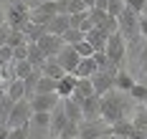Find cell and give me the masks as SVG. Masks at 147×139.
<instances>
[{
    "mask_svg": "<svg viewBox=\"0 0 147 139\" xmlns=\"http://www.w3.org/2000/svg\"><path fill=\"white\" fill-rule=\"evenodd\" d=\"M0 3H5V0H0Z\"/></svg>",
    "mask_w": 147,
    "mask_h": 139,
    "instance_id": "obj_52",
    "label": "cell"
},
{
    "mask_svg": "<svg viewBox=\"0 0 147 139\" xmlns=\"http://www.w3.org/2000/svg\"><path fill=\"white\" fill-rule=\"evenodd\" d=\"M140 35L147 41V18L145 15H140Z\"/></svg>",
    "mask_w": 147,
    "mask_h": 139,
    "instance_id": "obj_42",
    "label": "cell"
},
{
    "mask_svg": "<svg viewBox=\"0 0 147 139\" xmlns=\"http://www.w3.org/2000/svg\"><path fill=\"white\" fill-rule=\"evenodd\" d=\"M61 38H63V43H66V46H76L79 41H84V33H81V31H76V28H69V31L63 33Z\"/></svg>",
    "mask_w": 147,
    "mask_h": 139,
    "instance_id": "obj_29",
    "label": "cell"
},
{
    "mask_svg": "<svg viewBox=\"0 0 147 139\" xmlns=\"http://www.w3.org/2000/svg\"><path fill=\"white\" fill-rule=\"evenodd\" d=\"M96 139H112V137H96Z\"/></svg>",
    "mask_w": 147,
    "mask_h": 139,
    "instance_id": "obj_47",
    "label": "cell"
},
{
    "mask_svg": "<svg viewBox=\"0 0 147 139\" xmlns=\"http://www.w3.org/2000/svg\"><path fill=\"white\" fill-rule=\"evenodd\" d=\"M122 10H124V0H109V5H107V13H109V15L119 18Z\"/></svg>",
    "mask_w": 147,
    "mask_h": 139,
    "instance_id": "obj_36",
    "label": "cell"
},
{
    "mask_svg": "<svg viewBox=\"0 0 147 139\" xmlns=\"http://www.w3.org/2000/svg\"><path fill=\"white\" fill-rule=\"evenodd\" d=\"M56 86H59V81H56V78L41 74L38 84H36V94H56Z\"/></svg>",
    "mask_w": 147,
    "mask_h": 139,
    "instance_id": "obj_25",
    "label": "cell"
},
{
    "mask_svg": "<svg viewBox=\"0 0 147 139\" xmlns=\"http://www.w3.org/2000/svg\"><path fill=\"white\" fill-rule=\"evenodd\" d=\"M142 139H147V137H142Z\"/></svg>",
    "mask_w": 147,
    "mask_h": 139,
    "instance_id": "obj_53",
    "label": "cell"
},
{
    "mask_svg": "<svg viewBox=\"0 0 147 139\" xmlns=\"http://www.w3.org/2000/svg\"><path fill=\"white\" fill-rule=\"evenodd\" d=\"M140 66H142V71L147 74V43H145V48L140 51Z\"/></svg>",
    "mask_w": 147,
    "mask_h": 139,
    "instance_id": "obj_41",
    "label": "cell"
},
{
    "mask_svg": "<svg viewBox=\"0 0 147 139\" xmlns=\"http://www.w3.org/2000/svg\"><path fill=\"white\" fill-rule=\"evenodd\" d=\"M63 46H66L63 38H61V35H53V33H48V31H46L43 35H41V41H38V48L43 51L46 58H56Z\"/></svg>",
    "mask_w": 147,
    "mask_h": 139,
    "instance_id": "obj_8",
    "label": "cell"
},
{
    "mask_svg": "<svg viewBox=\"0 0 147 139\" xmlns=\"http://www.w3.org/2000/svg\"><path fill=\"white\" fill-rule=\"evenodd\" d=\"M30 116H33V109H30V101L28 99H20V101H15L13 109H10V116H8V126L15 129V126H26L30 122Z\"/></svg>",
    "mask_w": 147,
    "mask_h": 139,
    "instance_id": "obj_7",
    "label": "cell"
},
{
    "mask_svg": "<svg viewBox=\"0 0 147 139\" xmlns=\"http://www.w3.org/2000/svg\"><path fill=\"white\" fill-rule=\"evenodd\" d=\"M79 126H81V124L69 122V124H66V129L61 132V139H76V137H79Z\"/></svg>",
    "mask_w": 147,
    "mask_h": 139,
    "instance_id": "obj_37",
    "label": "cell"
},
{
    "mask_svg": "<svg viewBox=\"0 0 147 139\" xmlns=\"http://www.w3.org/2000/svg\"><path fill=\"white\" fill-rule=\"evenodd\" d=\"M69 28H71V18H69V13H59V15L46 25V31L53 33V35H63Z\"/></svg>",
    "mask_w": 147,
    "mask_h": 139,
    "instance_id": "obj_14",
    "label": "cell"
},
{
    "mask_svg": "<svg viewBox=\"0 0 147 139\" xmlns=\"http://www.w3.org/2000/svg\"><path fill=\"white\" fill-rule=\"evenodd\" d=\"M10 71H13V78H20V81H26V78L36 71V66L28 61V58H23V61H13L10 63Z\"/></svg>",
    "mask_w": 147,
    "mask_h": 139,
    "instance_id": "obj_19",
    "label": "cell"
},
{
    "mask_svg": "<svg viewBox=\"0 0 147 139\" xmlns=\"http://www.w3.org/2000/svg\"><path fill=\"white\" fill-rule=\"evenodd\" d=\"M10 33H13V28H10V25L3 20V23H0V48L8 46V38H10Z\"/></svg>",
    "mask_w": 147,
    "mask_h": 139,
    "instance_id": "obj_39",
    "label": "cell"
},
{
    "mask_svg": "<svg viewBox=\"0 0 147 139\" xmlns=\"http://www.w3.org/2000/svg\"><path fill=\"white\" fill-rule=\"evenodd\" d=\"M109 129H112V137L132 139V134H134V124H132V119H119L117 124H109Z\"/></svg>",
    "mask_w": 147,
    "mask_h": 139,
    "instance_id": "obj_20",
    "label": "cell"
},
{
    "mask_svg": "<svg viewBox=\"0 0 147 139\" xmlns=\"http://www.w3.org/2000/svg\"><path fill=\"white\" fill-rule=\"evenodd\" d=\"M107 56H109V63H114V66H122L124 61V56H127V41H124V35L122 33H112L109 38H107Z\"/></svg>",
    "mask_w": 147,
    "mask_h": 139,
    "instance_id": "obj_5",
    "label": "cell"
},
{
    "mask_svg": "<svg viewBox=\"0 0 147 139\" xmlns=\"http://www.w3.org/2000/svg\"><path fill=\"white\" fill-rule=\"evenodd\" d=\"M8 134H10V126L0 124V139H8Z\"/></svg>",
    "mask_w": 147,
    "mask_h": 139,
    "instance_id": "obj_43",
    "label": "cell"
},
{
    "mask_svg": "<svg viewBox=\"0 0 147 139\" xmlns=\"http://www.w3.org/2000/svg\"><path fill=\"white\" fill-rule=\"evenodd\" d=\"M23 43H28V38H26L23 31H13L10 33V38H8V46L10 48H18V46H23Z\"/></svg>",
    "mask_w": 147,
    "mask_h": 139,
    "instance_id": "obj_33",
    "label": "cell"
},
{
    "mask_svg": "<svg viewBox=\"0 0 147 139\" xmlns=\"http://www.w3.org/2000/svg\"><path fill=\"white\" fill-rule=\"evenodd\" d=\"M28 101L33 111H53L61 104V96L59 94H33Z\"/></svg>",
    "mask_w": 147,
    "mask_h": 139,
    "instance_id": "obj_9",
    "label": "cell"
},
{
    "mask_svg": "<svg viewBox=\"0 0 147 139\" xmlns=\"http://www.w3.org/2000/svg\"><path fill=\"white\" fill-rule=\"evenodd\" d=\"M63 111H66V116H69V122L74 124H84V111H81V104L76 101V99H63Z\"/></svg>",
    "mask_w": 147,
    "mask_h": 139,
    "instance_id": "obj_13",
    "label": "cell"
},
{
    "mask_svg": "<svg viewBox=\"0 0 147 139\" xmlns=\"http://www.w3.org/2000/svg\"><path fill=\"white\" fill-rule=\"evenodd\" d=\"M129 99L137 104H147V84H134L129 91Z\"/></svg>",
    "mask_w": 147,
    "mask_h": 139,
    "instance_id": "obj_28",
    "label": "cell"
},
{
    "mask_svg": "<svg viewBox=\"0 0 147 139\" xmlns=\"http://www.w3.org/2000/svg\"><path fill=\"white\" fill-rule=\"evenodd\" d=\"M134 84H137V81H134V76L129 74V71H124V68H119V71H117V76H114V89H117V91L129 94Z\"/></svg>",
    "mask_w": 147,
    "mask_h": 139,
    "instance_id": "obj_18",
    "label": "cell"
},
{
    "mask_svg": "<svg viewBox=\"0 0 147 139\" xmlns=\"http://www.w3.org/2000/svg\"><path fill=\"white\" fill-rule=\"evenodd\" d=\"M8 139H30V126L26 124V126H15V129H10Z\"/></svg>",
    "mask_w": 147,
    "mask_h": 139,
    "instance_id": "obj_34",
    "label": "cell"
},
{
    "mask_svg": "<svg viewBox=\"0 0 147 139\" xmlns=\"http://www.w3.org/2000/svg\"><path fill=\"white\" fill-rule=\"evenodd\" d=\"M41 71H43L46 76L56 78V81H59V78H63V76H66V71H63V68H61V66H59V61H56V58H46V63H43V66H41Z\"/></svg>",
    "mask_w": 147,
    "mask_h": 139,
    "instance_id": "obj_24",
    "label": "cell"
},
{
    "mask_svg": "<svg viewBox=\"0 0 147 139\" xmlns=\"http://www.w3.org/2000/svg\"><path fill=\"white\" fill-rule=\"evenodd\" d=\"M127 111H129V94L114 89L102 96V119L107 124H117L119 119H127Z\"/></svg>",
    "mask_w": 147,
    "mask_h": 139,
    "instance_id": "obj_1",
    "label": "cell"
},
{
    "mask_svg": "<svg viewBox=\"0 0 147 139\" xmlns=\"http://www.w3.org/2000/svg\"><path fill=\"white\" fill-rule=\"evenodd\" d=\"M142 15H145V18H147V8H145V13H142Z\"/></svg>",
    "mask_w": 147,
    "mask_h": 139,
    "instance_id": "obj_48",
    "label": "cell"
},
{
    "mask_svg": "<svg viewBox=\"0 0 147 139\" xmlns=\"http://www.w3.org/2000/svg\"><path fill=\"white\" fill-rule=\"evenodd\" d=\"M23 33H26V38H28L30 43H38V41H41V35L46 33V28H43V25H38V23H33V20H30L28 25L23 28Z\"/></svg>",
    "mask_w": 147,
    "mask_h": 139,
    "instance_id": "obj_27",
    "label": "cell"
},
{
    "mask_svg": "<svg viewBox=\"0 0 147 139\" xmlns=\"http://www.w3.org/2000/svg\"><path fill=\"white\" fill-rule=\"evenodd\" d=\"M81 3H84V5H86V10H91V8H94V5H96V0H81Z\"/></svg>",
    "mask_w": 147,
    "mask_h": 139,
    "instance_id": "obj_45",
    "label": "cell"
},
{
    "mask_svg": "<svg viewBox=\"0 0 147 139\" xmlns=\"http://www.w3.org/2000/svg\"><path fill=\"white\" fill-rule=\"evenodd\" d=\"M76 139H79V137H76Z\"/></svg>",
    "mask_w": 147,
    "mask_h": 139,
    "instance_id": "obj_54",
    "label": "cell"
},
{
    "mask_svg": "<svg viewBox=\"0 0 147 139\" xmlns=\"http://www.w3.org/2000/svg\"><path fill=\"white\" fill-rule=\"evenodd\" d=\"M46 139H59V137H46Z\"/></svg>",
    "mask_w": 147,
    "mask_h": 139,
    "instance_id": "obj_49",
    "label": "cell"
},
{
    "mask_svg": "<svg viewBox=\"0 0 147 139\" xmlns=\"http://www.w3.org/2000/svg\"><path fill=\"white\" fill-rule=\"evenodd\" d=\"M140 111H142V114L147 116V104H142V109H140Z\"/></svg>",
    "mask_w": 147,
    "mask_h": 139,
    "instance_id": "obj_46",
    "label": "cell"
},
{
    "mask_svg": "<svg viewBox=\"0 0 147 139\" xmlns=\"http://www.w3.org/2000/svg\"><path fill=\"white\" fill-rule=\"evenodd\" d=\"M56 61H59V66L66 71V74H74L76 66H79V61H81V56L74 51V46H63V48H61V53L56 56Z\"/></svg>",
    "mask_w": 147,
    "mask_h": 139,
    "instance_id": "obj_12",
    "label": "cell"
},
{
    "mask_svg": "<svg viewBox=\"0 0 147 139\" xmlns=\"http://www.w3.org/2000/svg\"><path fill=\"white\" fill-rule=\"evenodd\" d=\"M84 38H86L89 43H91L94 53H96V51H104V48H107V38H109V35H107L104 31H99V28H94V31H89Z\"/></svg>",
    "mask_w": 147,
    "mask_h": 139,
    "instance_id": "obj_22",
    "label": "cell"
},
{
    "mask_svg": "<svg viewBox=\"0 0 147 139\" xmlns=\"http://www.w3.org/2000/svg\"><path fill=\"white\" fill-rule=\"evenodd\" d=\"M5 23H8L13 31H23L30 23V5L20 3V0L13 3V5L8 8V13H5Z\"/></svg>",
    "mask_w": 147,
    "mask_h": 139,
    "instance_id": "obj_4",
    "label": "cell"
},
{
    "mask_svg": "<svg viewBox=\"0 0 147 139\" xmlns=\"http://www.w3.org/2000/svg\"><path fill=\"white\" fill-rule=\"evenodd\" d=\"M28 126H30V132H48V126H51V111H33Z\"/></svg>",
    "mask_w": 147,
    "mask_h": 139,
    "instance_id": "obj_15",
    "label": "cell"
},
{
    "mask_svg": "<svg viewBox=\"0 0 147 139\" xmlns=\"http://www.w3.org/2000/svg\"><path fill=\"white\" fill-rule=\"evenodd\" d=\"M61 5H63V13H69V15H74V13H81V10H86V5H84L81 0H63Z\"/></svg>",
    "mask_w": 147,
    "mask_h": 139,
    "instance_id": "obj_30",
    "label": "cell"
},
{
    "mask_svg": "<svg viewBox=\"0 0 147 139\" xmlns=\"http://www.w3.org/2000/svg\"><path fill=\"white\" fill-rule=\"evenodd\" d=\"M94 84H91V78H79L76 81V89H74V94H71V99H76L79 104L84 101V99H89V96H94Z\"/></svg>",
    "mask_w": 147,
    "mask_h": 139,
    "instance_id": "obj_16",
    "label": "cell"
},
{
    "mask_svg": "<svg viewBox=\"0 0 147 139\" xmlns=\"http://www.w3.org/2000/svg\"><path fill=\"white\" fill-rule=\"evenodd\" d=\"M107 5H109V0H96L94 8H96V10H107Z\"/></svg>",
    "mask_w": 147,
    "mask_h": 139,
    "instance_id": "obj_44",
    "label": "cell"
},
{
    "mask_svg": "<svg viewBox=\"0 0 147 139\" xmlns=\"http://www.w3.org/2000/svg\"><path fill=\"white\" fill-rule=\"evenodd\" d=\"M28 61L33 63L36 68H41V66L46 63V56H43V51L38 48V43H30V41H28Z\"/></svg>",
    "mask_w": 147,
    "mask_h": 139,
    "instance_id": "obj_26",
    "label": "cell"
},
{
    "mask_svg": "<svg viewBox=\"0 0 147 139\" xmlns=\"http://www.w3.org/2000/svg\"><path fill=\"white\" fill-rule=\"evenodd\" d=\"M112 139H124V137H112Z\"/></svg>",
    "mask_w": 147,
    "mask_h": 139,
    "instance_id": "obj_50",
    "label": "cell"
},
{
    "mask_svg": "<svg viewBox=\"0 0 147 139\" xmlns=\"http://www.w3.org/2000/svg\"><path fill=\"white\" fill-rule=\"evenodd\" d=\"M8 99H10V101H20V99H26V81H20V78H10V81H8Z\"/></svg>",
    "mask_w": 147,
    "mask_h": 139,
    "instance_id": "obj_23",
    "label": "cell"
},
{
    "mask_svg": "<svg viewBox=\"0 0 147 139\" xmlns=\"http://www.w3.org/2000/svg\"><path fill=\"white\" fill-rule=\"evenodd\" d=\"M117 66H109V68H99L94 76H91V84H94V91L104 96V94L114 91V76H117Z\"/></svg>",
    "mask_w": 147,
    "mask_h": 139,
    "instance_id": "obj_6",
    "label": "cell"
},
{
    "mask_svg": "<svg viewBox=\"0 0 147 139\" xmlns=\"http://www.w3.org/2000/svg\"><path fill=\"white\" fill-rule=\"evenodd\" d=\"M76 81L79 78L74 76V74H66L63 78H59V86H56V94H59L61 99H69L74 94V89H76Z\"/></svg>",
    "mask_w": 147,
    "mask_h": 139,
    "instance_id": "obj_21",
    "label": "cell"
},
{
    "mask_svg": "<svg viewBox=\"0 0 147 139\" xmlns=\"http://www.w3.org/2000/svg\"><path fill=\"white\" fill-rule=\"evenodd\" d=\"M59 13H63V5L61 3H56V0H46V3H36L33 8H30V20L33 23H38V25H48L53 18L59 15Z\"/></svg>",
    "mask_w": 147,
    "mask_h": 139,
    "instance_id": "obj_2",
    "label": "cell"
},
{
    "mask_svg": "<svg viewBox=\"0 0 147 139\" xmlns=\"http://www.w3.org/2000/svg\"><path fill=\"white\" fill-rule=\"evenodd\" d=\"M96 71H99V66H96V61H94V56H89V58H81V61H79L74 76L76 78H91Z\"/></svg>",
    "mask_w": 147,
    "mask_h": 139,
    "instance_id": "obj_17",
    "label": "cell"
},
{
    "mask_svg": "<svg viewBox=\"0 0 147 139\" xmlns=\"http://www.w3.org/2000/svg\"><path fill=\"white\" fill-rule=\"evenodd\" d=\"M117 20H119V33L124 35L127 43H134V41L142 38V35H140V15L132 13L127 5H124V10H122V15H119Z\"/></svg>",
    "mask_w": 147,
    "mask_h": 139,
    "instance_id": "obj_3",
    "label": "cell"
},
{
    "mask_svg": "<svg viewBox=\"0 0 147 139\" xmlns=\"http://www.w3.org/2000/svg\"><path fill=\"white\" fill-rule=\"evenodd\" d=\"M66 124H69V116H66V111H63V99H61V104L53 111H51V126H48V137H59L61 139V132L66 129Z\"/></svg>",
    "mask_w": 147,
    "mask_h": 139,
    "instance_id": "obj_10",
    "label": "cell"
},
{
    "mask_svg": "<svg viewBox=\"0 0 147 139\" xmlns=\"http://www.w3.org/2000/svg\"><path fill=\"white\" fill-rule=\"evenodd\" d=\"M13 104H15V101H10V99H8V94H5V99L0 101V124H5V126H8V116H10Z\"/></svg>",
    "mask_w": 147,
    "mask_h": 139,
    "instance_id": "obj_31",
    "label": "cell"
},
{
    "mask_svg": "<svg viewBox=\"0 0 147 139\" xmlns=\"http://www.w3.org/2000/svg\"><path fill=\"white\" fill-rule=\"evenodd\" d=\"M94 61L99 68H109V66H114V63H109V56H107V51H96L94 53Z\"/></svg>",
    "mask_w": 147,
    "mask_h": 139,
    "instance_id": "obj_38",
    "label": "cell"
},
{
    "mask_svg": "<svg viewBox=\"0 0 147 139\" xmlns=\"http://www.w3.org/2000/svg\"><path fill=\"white\" fill-rule=\"evenodd\" d=\"M124 5L132 10V13H137V15H142L147 8V0H124Z\"/></svg>",
    "mask_w": 147,
    "mask_h": 139,
    "instance_id": "obj_35",
    "label": "cell"
},
{
    "mask_svg": "<svg viewBox=\"0 0 147 139\" xmlns=\"http://www.w3.org/2000/svg\"><path fill=\"white\" fill-rule=\"evenodd\" d=\"M56 3H63V0H56Z\"/></svg>",
    "mask_w": 147,
    "mask_h": 139,
    "instance_id": "obj_51",
    "label": "cell"
},
{
    "mask_svg": "<svg viewBox=\"0 0 147 139\" xmlns=\"http://www.w3.org/2000/svg\"><path fill=\"white\" fill-rule=\"evenodd\" d=\"M69 18H71V28H76V31H79V28H81V23H84V20L89 18V10H81V13H74V15H69Z\"/></svg>",
    "mask_w": 147,
    "mask_h": 139,
    "instance_id": "obj_40",
    "label": "cell"
},
{
    "mask_svg": "<svg viewBox=\"0 0 147 139\" xmlns=\"http://www.w3.org/2000/svg\"><path fill=\"white\" fill-rule=\"evenodd\" d=\"M81 111H84V122H96L102 119V96L94 94L81 101Z\"/></svg>",
    "mask_w": 147,
    "mask_h": 139,
    "instance_id": "obj_11",
    "label": "cell"
},
{
    "mask_svg": "<svg viewBox=\"0 0 147 139\" xmlns=\"http://www.w3.org/2000/svg\"><path fill=\"white\" fill-rule=\"evenodd\" d=\"M74 51H76L81 58H89V56H94V48H91V43H89L86 38H84V41H79V43L74 46Z\"/></svg>",
    "mask_w": 147,
    "mask_h": 139,
    "instance_id": "obj_32",
    "label": "cell"
}]
</instances>
